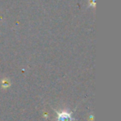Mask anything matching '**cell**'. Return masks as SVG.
Returning a JSON list of instances; mask_svg holds the SVG:
<instances>
[{"label": "cell", "instance_id": "cell-1", "mask_svg": "<svg viewBox=\"0 0 121 121\" xmlns=\"http://www.w3.org/2000/svg\"><path fill=\"white\" fill-rule=\"evenodd\" d=\"M58 114V121H72V116L71 114L68 111H61L57 112Z\"/></svg>", "mask_w": 121, "mask_h": 121}]
</instances>
